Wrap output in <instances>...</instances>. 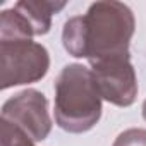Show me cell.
<instances>
[{
	"instance_id": "6da1fadb",
	"label": "cell",
	"mask_w": 146,
	"mask_h": 146,
	"mask_svg": "<svg viewBox=\"0 0 146 146\" xmlns=\"http://www.w3.org/2000/svg\"><path fill=\"white\" fill-rule=\"evenodd\" d=\"M136 19L129 5L117 0H100L84 16L65 21L62 45L69 55L88 58L90 65L105 58L129 55Z\"/></svg>"
},
{
	"instance_id": "7a4b0ae2",
	"label": "cell",
	"mask_w": 146,
	"mask_h": 146,
	"mask_svg": "<svg viewBox=\"0 0 146 146\" xmlns=\"http://www.w3.org/2000/svg\"><path fill=\"white\" fill-rule=\"evenodd\" d=\"M102 95L93 70L83 64L65 65L55 81V122L70 134L93 129L102 117Z\"/></svg>"
},
{
	"instance_id": "3957f363",
	"label": "cell",
	"mask_w": 146,
	"mask_h": 146,
	"mask_svg": "<svg viewBox=\"0 0 146 146\" xmlns=\"http://www.w3.org/2000/svg\"><path fill=\"white\" fill-rule=\"evenodd\" d=\"M50 69L48 50L33 40L0 41V88L31 84L41 81Z\"/></svg>"
},
{
	"instance_id": "277c9868",
	"label": "cell",
	"mask_w": 146,
	"mask_h": 146,
	"mask_svg": "<svg viewBox=\"0 0 146 146\" xmlns=\"http://www.w3.org/2000/svg\"><path fill=\"white\" fill-rule=\"evenodd\" d=\"M91 70L103 100L117 107H131L137 96V78L131 55L112 57L91 64Z\"/></svg>"
},
{
	"instance_id": "5b68a950",
	"label": "cell",
	"mask_w": 146,
	"mask_h": 146,
	"mask_svg": "<svg viewBox=\"0 0 146 146\" xmlns=\"http://www.w3.org/2000/svg\"><path fill=\"white\" fill-rule=\"evenodd\" d=\"M2 119L23 129L35 143L46 139L52 131L48 100L38 90H24L9 98L2 107Z\"/></svg>"
},
{
	"instance_id": "8992f818",
	"label": "cell",
	"mask_w": 146,
	"mask_h": 146,
	"mask_svg": "<svg viewBox=\"0 0 146 146\" xmlns=\"http://www.w3.org/2000/svg\"><path fill=\"white\" fill-rule=\"evenodd\" d=\"M65 2H50V0H21L14 4V9L26 19L35 36L46 35L52 28V16L60 12Z\"/></svg>"
},
{
	"instance_id": "52a82bcc",
	"label": "cell",
	"mask_w": 146,
	"mask_h": 146,
	"mask_svg": "<svg viewBox=\"0 0 146 146\" xmlns=\"http://www.w3.org/2000/svg\"><path fill=\"white\" fill-rule=\"evenodd\" d=\"M0 131H2V137H0L2 146H36L35 141L23 129L9 120L0 119Z\"/></svg>"
},
{
	"instance_id": "ba28073f",
	"label": "cell",
	"mask_w": 146,
	"mask_h": 146,
	"mask_svg": "<svg viewBox=\"0 0 146 146\" xmlns=\"http://www.w3.org/2000/svg\"><path fill=\"white\" fill-rule=\"evenodd\" d=\"M112 146H146V129H125L115 137Z\"/></svg>"
},
{
	"instance_id": "9c48e42d",
	"label": "cell",
	"mask_w": 146,
	"mask_h": 146,
	"mask_svg": "<svg viewBox=\"0 0 146 146\" xmlns=\"http://www.w3.org/2000/svg\"><path fill=\"white\" fill-rule=\"evenodd\" d=\"M143 119L146 120V100L143 102Z\"/></svg>"
}]
</instances>
